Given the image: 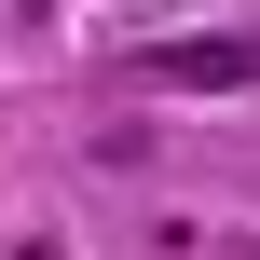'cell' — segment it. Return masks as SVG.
<instances>
[{"label": "cell", "instance_id": "obj_1", "mask_svg": "<svg viewBox=\"0 0 260 260\" xmlns=\"http://www.w3.org/2000/svg\"><path fill=\"white\" fill-rule=\"evenodd\" d=\"M151 82H178V96H260V41H178V55H151Z\"/></svg>", "mask_w": 260, "mask_h": 260}, {"label": "cell", "instance_id": "obj_2", "mask_svg": "<svg viewBox=\"0 0 260 260\" xmlns=\"http://www.w3.org/2000/svg\"><path fill=\"white\" fill-rule=\"evenodd\" d=\"M14 260H69V247H14Z\"/></svg>", "mask_w": 260, "mask_h": 260}]
</instances>
